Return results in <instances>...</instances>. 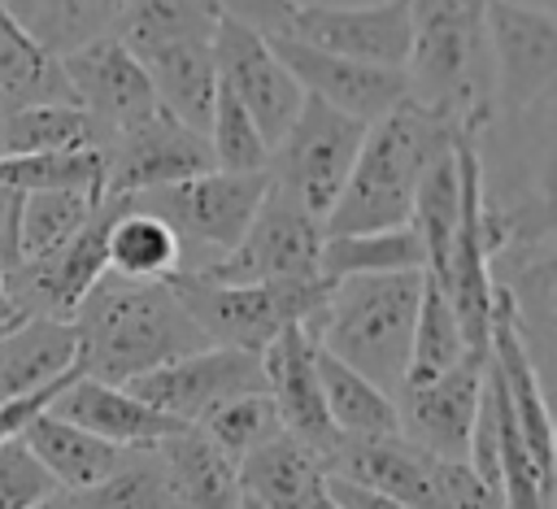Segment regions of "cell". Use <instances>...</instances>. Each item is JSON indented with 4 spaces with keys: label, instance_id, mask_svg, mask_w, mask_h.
<instances>
[{
    "label": "cell",
    "instance_id": "6da1fadb",
    "mask_svg": "<svg viewBox=\"0 0 557 509\" xmlns=\"http://www.w3.org/2000/svg\"><path fill=\"white\" fill-rule=\"evenodd\" d=\"M78 335L83 378L126 387L178 357L209 348L165 283H131L100 274L70 318Z\"/></svg>",
    "mask_w": 557,
    "mask_h": 509
},
{
    "label": "cell",
    "instance_id": "7a4b0ae2",
    "mask_svg": "<svg viewBox=\"0 0 557 509\" xmlns=\"http://www.w3.org/2000/svg\"><path fill=\"white\" fill-rule=\"evenodd\" d=\"M457 122L400 100L387 117L366 126L361 152L348 170V183L326 213V235H357V231H392L409 226L413 196L422 174L453 148Z\"/></svg>",
    "mask_w": 557,
    "mask_h": 509
},
{
    "label": "cell",
    "instance_id": "3957f363",
    "mask_svg": "<svg viewBox=\"0 0 557 509\" xmlns=\"http://www.w3.org/2000/svg\"><path fill=\"white\" fill-rule=\"evenodd\" d=\"M487 0H409V100L453 117L461 131L492 126V61H487Z\"/></svg>",
    "mask_w": 557,
    "mask_h": 509
},
{
    "label": "cell",
    "instance_id": "277c9868",
    "mask_svg": "<svg viewBox=\"0 0 557 509\" xmlns=\"http://www.w3.org/2000/svg\"><path fill=\"white\" fill-rule=\"evenodd\" d=\"M422 274H357L326 283V300L309 326H300L326 357L344 361L387 396L405 383L413 318L422 300Z\"/></svg>",
    "mask_w": 557,
    "mask_h": 509
},
{
    "label": "cell",
    "instance_id": "5b68a950",
    "mask_svg": "<svg viewBox=\"0 0 557 509\" xmlns=\"http://www.w3.org/2000/svg\"><path fill=\"white\" fill-rule=\"evenodd\" d=\"M170 296L209 339V348L261 352L278 331L309 326L326 300V278L313 283H213L196 270H178L165 278Z\"/></svg>",
    "mask_w": 557,
    "mask_h": 509
},
{
    "label": "cell",
    "instance_id": "8992f818",
    "mask_svg": "<svg viewBox=\"0 0 557 509\" xmlns=\"http://www.w3.org/2000/svg\"><path fill=\"white\" fill-rule=\"evenodd\" d=\"M322 239L326 226L287 191H278L274 183L265 187L244 239L218 257L213 265H187L213 283H231V287H248V283H313L318 261H322Z\"/></svg>",
    "mask_w": 557,
    "mask_h": 509
},
{
    "label": "cell",
    "instance_id": "52a82bcc",
    "mask_svg": "<svg viewBox=\"0 0 557 509\" xmlns=\"http://www.w3.org/2000/svg\"><path fill=\"white\" fill-rule=\"evenodd\" d=\"M361 139H366V122H352V117L326 109L322 100L305 96L296 122L270 148L265 174L278 191L300 200L326 226V213L335 209V200L348 183V170L361 152Z\"/></svg>",
    "mask_w": 557,
    "mask_h": 509
},
{
    "label": "cell",
    "instance_id": "ba28073f",
    "mask_svg": "<svg viewBox=\"0 0 557 509\" xmlns=\"http://www.w3.org/2000/svg\"><path fill=\"white\" fill-rule=\"evenodd\" d=\"M265 187H270L265 170L261 174L209 170V174H196V178H183V183H170V187H157L144 196H126V200L144 213H157L178 235L183 257H187V248H196V252L213 248L218 257H226L244 239Z\"/></svg>",
    "mask_w": 557,
    "mask_h": 509
},
{
    "label": "cell",
    "instance_id": "9c48e42d",
    "mask_svg": "<svg viewBox=\"0 0 557 509\" xmlns=\"http://www.w3.org/2000/svg\"><path fill=\"white\" fill-rule=\"evenodd\" d=\"M122 204L126 196H100L83 231H74L57 252L22 261L17 270L4 274V296L17 318H57V322L74 318L78 300L104 274V239Z\"/></svg>",
    "mask_w": 557,
    "mask_h": 509
},
{
    "label": "cell",
    "instance_id": "30bf717a",
    "mask_svg": "<svg viewBox=\"0 0 557 509\" xmlns=\"http://www.w3.org/2000/svg\"><path fill=\"white\" fill-rule=\"evenodd\" d=\"M483 26H487V61H492V109L505 117H522L553 96L557 17L505 0H487Z\"/></svg>",
    "mask_w": 557,
    "mask_h": 509
},
{
    "label": "cell",
    "instance_id": "8fae6325",
    "mask_svg": "<svg viewBox=\"0 0 557 509\" xmlns=\"http://www.w3.org/2000/svg\"><path fill=\"white\" fill-rule=\"evenodd\" d=\"M126 392L183 426H200V418H209L218 405H226L235 396L265 392L261 352L200 348L191 357H178V361L126 383Z\"/></svg>",
    "mask_w": 557,
    "mask_h": 509
},
{
    "label": "cell",
    "instance_id": "7c38bea8",
    "mask_svg": "<svg viewBox=\"0 0 557 509\" xmlns=\"http://www.w3.org/2000/svg\"><path fill=\"white\" fill-rule=\"evenodd\" d=\"M209 170H213L209 139L174 122L165 109H157L152 117L109 139L100 196H144V191H157V187H170V183H183Z\"/></svg>",
    "mask_w": 557,
    "mask_h": 509
},
{
    "label": "cell",
    "instance_id": "4fadbf2b",
    "mask_svg": "<svg viewBox=\"0 0 557 509\" xmlns=\"http://www.w3.org/2000/svg\"><path fill=\"white\" fill-rule=\"evenodd\" d=\"M213 65H218V83L244 104V113L252 117L265 148H274L287 135V126L296 122V113L305 104V91L287 74V65L274 57L270 39H261V35L235 26V22H218Z\"/></svg>",
    "mask_w": 557,
    "mask_h": 509
},
{
    "label": "cell",
    "instance_id": "5bb4252c",
    "mask_svg": "<svg viewBox=\"0 0 557 509\" xmlns=\"http://www.w3.org/2000/svg\"><path fill=\"white\" fill-rule=\"evenodd\" d=\"M305 48L348 57L379 70H405L409 61V0L374 4H300L292 35Z\"/></svg>",
    "mask_w": 557,
    "mask_h": 509
},
{
    "label": "cell",
    "instance_id": "9a60e30c",
    "mask_svg": "<svg viewBox=\"0 0 557 509\" xmlns=\"http://www.w3.org/2000/svg\"><path fill=\"white\" fill-rule=\"evenodd\" d=\"M483 370H487V357H466L461 365H453L448 374H440L431 383L400 387L392 396L400 439H409L426 457L466 461L479 396H483Z\"/></svg>",
    "mask_w": 557,
    "mask_h": 509
},
{
    "label": "cell",
    "instance_id": "2e32d148",
    "mask_svg": "<svg viewBox=\"0 0 557 509\" xmlns=\"http://www.w3.org/2000/svg\"><path fill=\"white\" fill-rule=\"evenodd\" d=\"M61 74L70 83L74 104L104 131V139L122 135L126 126H135V122H144L161 109L157 91L148 83V70L113 35L61 57Z\"/></svg>",
    "mask_w": 557,
    "mask_h": 509
},
{
    "label": "cell",
    "instance_id": "e0dca14e",
    "mask_svg": "<svg viewBox=\"0 0 557 509\" xmlns=\"http://www.w3.org/2000/svg\"><path fill=\"white\" fill-rule=\"evenodd\" d=\"M274 57L287 65V74L300 83L305 96L322 100L326 109L374 126L379 117H387L400 100H409L405 87V70H379V65H361L348 57H331L318 48H305L296 39H270Z\"/></svg>",
    "mask_w": 557,
    "mask_h": 509
},
{
    "label": "cell",
    "instance_id": "ac0fdd59",
    "mask_svg": "<svg viewBox=\"0 0 557 509\" xmlns=\"http://www.w3.org/2000/svg\"><path fill=\"white\" fill-rule=\"evenodd\" d=\"M326 479L379 492L409 509H440V457H426L400 435L383 439H335L322 457Z\"/></svg>",
    "mask_w": 557,
    "mask_h": 509
},
{
    "label": "cell",
    "instance_id": "d6986e66",
    "mask_svg": "<svg viewBox=\"0 0 557 509\" xmlns=\"http://www.w3.org/2000/svg\"><path fill=\"white\" fill-rule=\"evenodd\" d=\"M261 374H265V396L278 409L283 435H292L296 444H305L318 461L335 448V426L326 418L322 405V387H318V365H313V339L300 326L278 331L265 348H261Z\"/></svg>",
    "mask_w": 557,
    "mask_h": 509
},
{
    "label": "cell",
    "instance_id": "ffe728a7",
    "mask_svg": "<svg viewBox=\"0 0 557 509\" xmlns=\"http://www.w3.org/2000/svg\"><path fill=\"white\" fill-rule=\"evenodd\" d=\"M48 409L117 448H157L161 439L187 431L183 422H174V418L157 413L152 405H144L139 396H131L126 387H109V383H96L83 374Z\"/></svg>",
    "mask_w": 557,
    "mask_h": 509
},
{
    "label": "cell",
    "instance_id": "44dd1931",
    "mask_svg": "<svg viewBox=\"0 0 557 509\" xmlns=\"http://www.w3.org/2000/svg\"><path fill=\"white\" fill-rule=\"evenodd\" d=\"M78 370V335L57 318H17L0 331V405Z\"/></svg>",
    "mask_w": 557,
    "mask_h": 509
},
{
    "label": "cell",
    "instance_id": "7402d4cb",
    "mask_svg": "<svg viewBox=\"0 0 557 509\" xmlns=\"http://www.w3.org/2000/svg\"><path fill=\"white\" fill-rule=\"evenodd\" d=\"M17 439L44 465V474L57 483V492H87V487L104 483L135 452V448L104 444L100 435L65 422V418H57L52 409H44L39 418H30Z\"/></svg>",
    "mask_w": 557,
    "mask_h": 509
},
{
    "label": "cell",
    "instance_id": "603a6c76",
    "mask_svg": "<svg viewBox=\"0 0 557 509\" xmlns=\"http://www.w3.org/2000/svg\"><path fill=\"white\" fill-rule=\"evenodd\" d=\"M235 470H239L244 496L257 500L261 509H322L326 505V470L292 435L261 444Z\"/></svg>",
    "mask_w": 557,
    "mask_h": 509
},
{
    "label": "cell",
    "instance_id": "cb8c5ba5",
    "mask_svg": "<svg viewBox=\"0 0 557 509\" xmlns=\"http://www.w3.org/2000/svg\"><path fill=\"white\" fill-rule=\"evenodd\" d=\"M157 452L170 479L174 509H239L244 487H239L235 461L218 452L196 426L161 439Z\"/></svg>",
    "mask_w": 557,
    "mask_h": 509
},
{
    "label": "cell",
    "instance_id": "d4e9b609",
    "mask_svg": "<svg viewBox=\"0 0 557 509\" xmlns=\"http://www.w3.org/2000/svg\"><path fill=\"white\" fill-rule=\"evenodd\" d=\"M148 70V83L157 91V104L183 122L196 135H209L213 96H218V65H213V39L209 44H174L139 61Z\"/></svg>",
    "mask_w": 557,
    "mask_h": 509
},
{
    "label": "cell",
    "instance_id": "484cf974",
    "mask_svg": "<svg viewBox=\"0 0 557 509\" xmlns=\"http://www.w3.org/2000/svg\"><path fill=\"white\" fill-rule=\"evenodd\" d=\"M218 13L209 0H122L113 22V39L135 57H152L174 44H209L218 30Z\"/></svg>",
    "mask_w": 557,
    "mask_h": 509
},
{
    "label": "cell",
    "instance_id": "4316f807",
    "mask_svg": "<svg viewBox=\"0 0 557 509\" xmlns=\"http://www.w3.org/2000/svg\"><path fill=\"white\" fill-rule=\"evenodd\" d=\"M313 365H318V387H322L326 418H331V426H335L339 439L400 435V426H396V400L383 387H374L370 378H361L344 361L326 357L318 344H313Z\"/></svg>",
    "mask_w": 557,
    "mask_h": 509
},
{
    "label": "cell",
    "instance_id": "83f0119b",
    "mask_svg": "<svg viewBox=\"0 0 557 509\" xmlns=\"http://www.w3.org/2000/svg\"><path fill=\"white\" fill-rule=\"evenodd\" d=\"M178 270H183L178 235L157 213H144L126 200L104 239V274L131 278V283H165Z\"/></svg>",
    "mask_w": 557,
    "mask_h": 509
},
{
    "label": "cell",
    "instance_id": "f1b7e54d",
    "mask_svg": "<svg viewBox=\"0 0 557 509\" xmlns=\"http://www.w3.org/2000/svg\"><path fill=\"white\" fill-rule=\"evenodd\" d=\"M426 248L413 226L392 231H357V235H326L318 274L326 283L357 278V274H422Z\"/></svg>",
    "mask_w": 557,
    "mask_h": 509
},
{
    "label": "cell",
    "instance_id": "f546056e",
    "mask_svg": "<svg viewBox=\"0 0 557 509\" xmlns=\"http://www.w3.org/2000/svg\"><path fill=\"white\" fill-rule=\"evenodd\" d=\"M117 13L122 0H22L13 9L17 26L57 61L113 35Z\"/></svg>",
    "mask_w": 557,
    "mask_h": 509
},
{
    "label": "cell",
    "instance_id": "4dcf8cb0",
    "mask_svg": "<svg viewBox=\"0 0 557 509\" xmlns=\"http://www.w3.org/2000/svg\"><path fill=\"white\" fill-rule=\"evenodd\" d=\"M0 96L22 109V104H74L70 83L61 74V61L48 57L22 26L17 17L0 4Z\"/></svg>",
    "mask_w": 557,
    "mask_h": 509
},
{
    "label": "cell",
    "instance_id": "1f68e13d",
    "mask_svg": "<svg viewBox=\"0 0 557 509\" xmlns=\"http://www.w3.org/2000/svg\"><path fill=\"white\" fill-rule=\"evenodd\" d=\"M104 131L78 104H22L4 126V157H39V152H104Z\"/></svg>",
    "mask_w": 557,
    "mask_h": 509
},
{
    "label": "cell",
    "instance_id": "d6a6232c",
    "mask_svg": "<svg viewBox=\"0 0 557 509\" xmlns=\"http://www.w3.org/2000/svg\"><path fill=\"white\" fill-rule=\"evenodd\" d=\"M466 357H474L466 348V335L457 326L453 305L444 300V291L431 283H422V300H418V318H413V339H409V361H405V383L400 387H418L431 383L440 374H448L453 365H461Z\"/></svg>",
    "mask_w": 557,
    "mask_h": 509
},
{
    "label": "cell",
    "instance_id": "836d02e7",
    "mask_svg": "<svg viewBox=\"0 0 557 509\" xmlns=\"http://www.w3.org/2000/svg\"><path fill=\"white\" fill-rule=\"evenodd\" d=\"M104 183V152H39V157H0V187L22 196L30 191H87L100 196Z\"/></svg>",
    "mask_w": 557,
    "mask_h": 509
},
{
    "label": "cell",
    "instance_id": "e575fe53",
    "mask_svg": "<svg viewBox=\"0 0 557 509\" xmlns=\"http://www.w3.org/2000/svg\"><path fill=\"white\" fill-rule=\"evenodd\" d=\"M78 509H174L170 479L157 448H135L104 483L74 492Z\"/></svg>",
    "mask_w": 557,
    "mask_h": 509
},
{
    "label": "cell",
    "instance_id": "d590c367",
    "mask_svg": "<svg viewBox=\"0 0 557 509\" xmlns=\"http://www.w3.org/2000/svg\"><path fill=\"white\" fill-rule=\"evenodd\" d=\"M196 431H200L218 452H226V457L239 465V461H244L248 452H257L261 444L278 439V435H283V422H278L274 400H270L265 392H252V396H235V400L218 405L209 418H200Z\"/></svg>",
    "mask_w": 557,
    "mask_h": 509
},
{
    "label": "cell",
    "instance_id": "8d00e7d4",
    "mask_svg": "<svg viewBox=\"0 0 557 509\" xmlns=\"http://www.w3.org/2000/svg\"><path fill=\"white\" fill-rule=\"evenodd\" d=\"M96 200L100 196H87V191H30L22 200V235H17L22 261L57 252L74 231H83Z\"/></svg>",
    "mask_w": 557,
    "mask_h": 509
},
{
    "label": "cell",
    "instance_id": "74e56055",
    "mask_svg": "<svg viewBox=\"0 0 557 509\" xmlns=\"http://www.w3.org/2000/svg\"><path fill=\"white\" fill-rule=\"evenodd\" d=\"M209 152H213V170L226 174H261L270 165V148L257 135L252 117L244 113V104L218 83L213 96V117H209Z\"/></svg>",
    "mask_w": 557,
    "mask_h": 509
},
{
    "label": "cell",
    "instance_id": "f35d334b",
    "mask_svg": "<svg viewBox=\"0 0 557 509\" xmlns=\"http://www.w3.org/2000/svg\"><path fill=\"white\" fill-rule=\"evenodd\" d=\"M48 496H57V483L26 452V444L22 439L0 444V509H35Z\"/></svg>",
    "mask_w": 557,
    "mask_h": 509
},
{
    "label": "cell",
    "instance_id": "ab89813d",
    "mask_svg": "<svg viewBox=\"0 0 557 509\" xmlns=\"http://www.w3.org/2000/svg\"><path fill=\"white\" fill-rule=\"evenodd\" d=\"M222 22H235L261 39H287L296 22V0H209Z\"/></svg>",
    "mask_w": 557,
    "mask_h": 509
},
{
    "label": "cell",
    "instance_id": "60d3db41",
    "mask_svg": "<svg viewBox=\"0 0 557 509\" xmlns=\"http://www.w3.org/2000/svg\"><path fill=\"white\" fill-rule=\"evenodd\" d=\"M83 370H74V374H65V378H57V383H48V387H39V392H30V396H22V400H4L0 405V444H9V439H17L22 431H26V422L30 418H39L74 378H78Z\"/></svg>",
    "mask_w": 557,
    "mask_h": 509
},
{
    "label": "cell",
    "instance_id": "b9f144b4",
    "mask_svg": "<svg viewBox=\"0 0 557 509\" xmlns=\"http://www.w3.org/2000/svg\"><path fill=\"white\" fill-rule=\"evenodd\" d=\"M22 200H26L22 191L0 187V274L22 265V244H17V235H22Z\"/></svg>",
    "mask_w": 557,
    "mask_h": 509
},
{
    "label": "cell",
    "instance_id": "7bdbcfd3",
    "mask_svg": "<svg viewBox=\"0 0 557 509\" xmlns=\"http://www.w3.org/2000/svg\"><path fill=\"white\" fill-rule=\"evenodd\" d=\"M326 500L339 505V509H409L400 500H387L379 492H366V487H352V483H339V479H326Z\"/></svg>",
    "mask_w": 557,
    "mask_h": 509
},
{
    "label": "cell",
    "instance_id": "ee69618b",
    "mask_svg": "<svg viewBox=\"0 0 557 509\" xmlns=\"http://www.w3.org/2000/svg\"><path fill=\"white\" fill-rule=\"evenodd\" d=\"M505 4H518V9H531V13H553L557 17V0H505Z\"/></svg>",
    "mask_w": 557,
    "mask_h": 509
},
{
    "label": "cell",
    "instance_id": "f6af8a7d",
    "mask_svg": "<svg viewBox=\"0 0 557 509\" xmlns=\"http://www.w3.org/2000/svg\"><path fill=\"white\" fill-rule=\"evenodd\" d=\"M35 509H78V505H74V492H57V496H48V500L35 505Z\"/></svg>",
    "mask_w": 557,
    "mask_h": 509
},
{
    "label": "cell",
    "instance_id": "bcb514c9",
    "mask_svg": "<svg viewBox=\"0 0 557 509\" xmlns=\"http://www.w3.org/2000/svg\"><path fill=\"white\" fill-rule=\"evenodd\" d=\"M9 322H17V313H13L9 296H4V274H0V326H9Z\"/></svg>",
    "mask_w": 557,
    "mask_h": 509
},
{
    "label": "cell",
    "instance_id": "7dc6e473",
    "mask_svg": "<svg viewBox=\"0 0 557 509\" xmlns=\"http://www.w3.org/2000/svg\"><path fill=\"white\" fill-rule=\"evenodd\" d=\"M9 113H13V104L0 96V157H4V126H9Z\"/></svg>",
    "mask_w": 557,
    "mask_h": 509
},
{
    "label": "cell",
    "instance_id": "c3c4849f",
    "mask_svg": "<svg viewBox=\"0 0 557 509\" xmlns=\"http://www.w3.org/2000/svg\"><path fill=\"white\" fill-rule=\"evenodd\" d=\"M239 509H261V505H257V500H248V496H244V500H239Z\"/></svg>",
    "mask_w": 557,
    "mask_h": 509
},
{
    "label": "cell",
    "instance_id": "681fc988",
    "mask_svg": "<svg viewBox=\"0 0 557 509\" xmlns=\"http://www.w3.org/2000/svg\"><path fill=\"white\" fill-rule=\"evenodd\" d=\"M0 4H4V9H9V13H13V9H17V4H22V0H0Z\"/></svg>",
    "mask_w": 557,
    "mask_h": 509
},
{
    "label": "cell",
    "instance_id": "f907efd6",
    "mask_svg": "<svg viewBox=\"0 0 557 509\" xmlns=\"http://www.w3.org/2000/svg\"><path fill=\"white\" fill-rule=\"evenodd\" d=\"M322 509H339V505H331V500H326V505H322Z\"/></svg>",
    "mask_w": 557,
    "mask_h": 509
},
{
    "label": "cell",
    "instance_id": "816d5d0a",
    "mask_svg": "<svg viewBox=\"0 0 557 509\" xmlns=\"http://www.w3.org/2000/svg\"><path fill=\"white\" fill-rule=\"evenodd\" d=\"M0 331H4V326H0Z\"/></svg>",
    "mask_w": 557,
    "mask_h": 509
}]
</instances>
